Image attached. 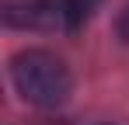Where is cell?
<instances>
[{
	"mask_svg": "<svg viewBox=\"0 0 129 125\" xmlns=\"http://www.w3.org/2000/svg\"><path fill=\"white\" fill-rule=\"evenodd\" d=\"M115 31H119V38L129 45V7L122 11V14H119V24H115Z\"/></svg>",
	"mask_w": 129,
	"mask_h": 125,
	"instance_id": "277c9868",
	"label": "cell"
},
{
	"mask_svg": "<svg viewBox=\"0 0 129 125\" xmlns=\"http://www.w3.org/2000/svg\"><path fill=\"white\" fill-rule=\"evenodd\" d=\"M98 4H101V0H59V7H63L66 24H70V28H80V24L94 14Z\"/></svg>",
	"mask_w": 129,
	"mask_h": 125,
	"instance_id": "3957f363",
	"label": "cell"
},
{
	"mask_svg": "<svg viewBox=\"0 0 129 125\" xmlns=\"http://www.w3.org/2000/svg\"><path fill=\"white\" fill-rule=\"evenodd\" d=\"M11 80L14 90L35 108H59L70 101L73 77L66 70V62L45 49H28L11 59Z\"/></svg>",
	"mask_w": 129,
	"mask_h": 125,
	"instance_id": "6da1fadb",
	"label": "cell"
},
{
	"mask_svg": "<svg viewBox=\"0 0 129 125\" xmlns=\"http://www.w3.org/2000/svg\"><path fill=\"white\" fill-rule=\"evenodd\" d=\"M4 21L14 24V28H35V31L70 28L59 0H24V4H11L4 11Z\"/></svg>",
	"mask_w": 129,
	"mask_h": 125,
	"instance_id": "7a4b0ae2",
	"label": "cell"
}]
</instances>
